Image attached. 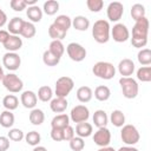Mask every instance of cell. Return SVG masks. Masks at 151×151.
<instances>
[{"instance_id":"obj_1","label":"cell","mask_w":151,"mask_h":151,"mask_svg":"<svg viewBox=\"0 0 151 151\" xmlns=\"http://www.w3.org/2000/svg\"><path fill=\"white\" fill-rule=\"evenodd\" d=\"M149 27H150V22L146 17L142 18L138 21H134V25L132 27V38H131V44L133 47L142 50V47L146 46Z\"/></svg>"},{"instance_id":"obj_2","label":"cell","mask_w":151,"mask_h":151,"mask_svg":"<svg viewBox=\"0 0 151 151\" xmlns=\"http://www.w3.org/2000/svg\"><path fill=\"white\" fill-rule=\"evenodd\" d=\"M111 27L107 20L99 19L92 26V37L98 44H106L110 40Z\"/></svg>"},{"instance_id":"obj_3","label":"cell","mask_w":151,"mask_h":151,"mask_svg":"<svg viewBox=\"0 0 151 151\" xmlns=\"http://www.w3.org/2000/svg\"><path fill=\"white\" fill-rule=\"evenodd\" d=\"M92 72L96 77L100 79L110 80L116 76V67L109 61H98L93 65Z\"/></svg>"},{"instance_id":"obj_4","label":"cell","mask_w":151,"mask_h":151,"mask_svg":"<svg viewBox=\"0 0 151 151\" xmlns=\"http://www.w3.org/2000/svg\"><path fill=\"white\" fill-rule=\"evenodd\" d=\"M119 85L122 87L123 96L126 99H133L138 96L139 92V86L138 83L131 78V77H122L119 79Z\"/></svg>"},{"instance_id":"obj_5","label":"cell","mask_w":151,"mask_h":151,"mask_svg":"<svg viewBox=\"0 0 151 151\" xmlns=\"http://www.w3.org/2000/svg\"><path fill=\"white\" fill-rule=\"evenodd\" d=\"M120 138H122V140H123V143L125 145L133 146L139 142L140 134H139V132H138V130H137V127L134 125L125 124L124 126H122Z\"/></svg>"},{"instance_id":"obj_6","label":"cell","mask_w":151,"mask_h":151,"mask_svg":"<svg viewBox=\"0 0 151 151\" xmlns=\"http://www.w3.org/2000/svg\"><path fill=\"white\" fill-rule=\"evenodd\" d=\"M73 87H74V81H73L72 78L66 77V76L60 77L55 81V87H54L55 97L66 98L71 93V91L73 90Z\"/></svg>"},{"instance_id":"obj_7","label":"cell","mask_w":151,"mask_h":151,"mask_svg":"<svg viewBox=\"0 0 151 151\" xmlns=\"http://www.w3.org/2000/svg\"><path fill=\"white\" fill-rule=\"evenodd\" d=\"M4 87L9 91L11 93H19L22 91V87H24V83L22 80L15 74V73H8V74H5L4 79L1 80Z\"/></svg>"},{"instance_id":"obj_8","label":"cell","mask_w":151,"mask_h":151,"mask_svg":"<svg viewBox=\"0 0 151 151\" xmlns=\"http://www.w3.org/2000/svg\"><path fill=\"white\" fill-rule=\"evenodd\" d=\"M66 52H67V55L70 57V59L76 63H80L86 58L85 47L78 42H70L66 46Z\"/></svg>"},{"instance_id":"obj_9","label":"cell","mask_w":151,"mask_h":151,"mask_svg":"<svg viewBox=\"0 0 151 151\" xmlns=\"http://www.w3.org/2000/svg\"><path fill=\"white\" fill-rule=\"evenodd\" d=\"M110 35L113 38V40L116 42H125L130 39V31L126 27V25H124L122 22H117L111 28Z\"/></svg>"},{"instance_id":"obj_10","label":"cell","mask_w":151,"mask_h":151,"mask_svg":"<svg viewBox=\"0 0 151 151\" xmlns=\"http://www.w3.org/2000/svg\"><path fill=\"white\" fill-rule=\"evenodd\" d=\"M68 117H70V120L77 124L87 122V119L90 118V110L85 105H76L74 107H72Z\"/></svg>"},{"instance_id":"obj_11","label":"cell","mask_w":151,"mask_h":151,"mask_svg":"<svg viewBox=\"0 0 151 151\" xmlns=\"http://www.w3.org/2000/svg\"><path fill=\"white\" fill-rule=\"evenodd\" d=\"M124 14V6L122 2L119 1H113V2H110L109 6H107V9H106V15H107V19L112 22H118L122 17Z\"/></svg>"},{"instance_id":"obj_12","label":"cell","mask_w":151,"mask_h":151,"mask_svg":"<svg viewBox=\"0 0 151 151\" xmlns=\"http://www.w3.org/2000/svg\"><path fill=\"white\" fill-rule=\"evenodd\" d=\"M2 65L8 71H17L21 65V58L17 52H6L2 57Z\"/></svg>"},{"instance_id":"obj_13","label":"cell","mask_w":151,"mask_h":151,"mask_svg":"<svg viewBox=\"0 0 151 151\" xmlns=\"http://www.w3.org/2000/svg\"><path fill=\"white\" fill-rule=\"evenodd\" d=\"M93 142L99 147L109 146L111 142V132L107 127H99L93 134Z\"/></svg>"},{"instance_id":"obj_14","label":"cell","mask_w":151,"mask_h":151,"mask_svg":"<svg viewBox=\"0 0 151 151\" xmlns=\"http://www.w3.org/2000/svg\"><path fill=\"white\" fill-rule=\"evenodd\" d=\"M20 101L24 107L26 109H35L37 106V103H38V97H37V93H34L33 91L31 90H27V91H24L20 96Z\"/></svg>"},{"instance_id":"obj_15","label":"cell","mask_w":151,"mask_h":151,"mask_svg":"<svg viewBox=\"0 0 151 151\" xmlns=\"http://www.w3.org/2000/svg\"><path fill=\"white\" fill-rule=\"evenodd\" d=\"M134 70H136L134 63L131 59H129V58L122 59L119 61V64H118V72L120 73L122 77H130V76H132Z\"/></svg>"},{"instance_id":"obj_16","label":"cell","mask_w":151,"mask_h":151,"mask_svg":"<svg viewBox=\"0 0 151 151\" xmlns=\"http://www.w3.org/2000/svg\"><path fill=\"white\" fill-rule=\"evenodd\" d=\"M22 47V39L19 38V35L11 34L7 41L4 44V48L7 52H17Z\"/></svg>"},{"instance_id":"obj_17","label":"cell","mask_w":151,"mask_h":151,"mask_svg":"<svg viewBox=\"0 0 151 151\" xmlns=\"http://www.w3.org/2000/svg\"><path fill=\"white\" fill-rule=\"evenodd\" d=\"M25 20L22 18H19V17H14L9 20V22L7 24V31L9 34H13V35H20V32H21V28H22V25H24Z\"/></svg>"},{"instance_id":"obj_18","label":"cell","mask_w":151,"mask_h":151,"mask_svg":"<svg viewBox=\"0 0 151 151\" xmlns=\"http://www.w3.org/2000/svg\"><path fill=\"white\" fill-rule=\"evenodd\" d=\"M67 99L66 98H59V97H55V98H52V100L50 101V109L54 112V113H63L66 111L67 109Z\"/></svg>"},{"instance_id":"obj_19","label":"cell","mask_w":151,"mask_h":151,"mask_svg":"<svg viewBox=\"0 0 151 151\" xmlns=\"http://www.w3.org/2000/svg\"><path fill=\"white\" fill-rule=\"evenodd\" d=\"M70 125V117L66 113H59L53 117L51 120V127L52 129H61L64 130L66 126Z\"/></svg>"},{"instance_id":"obj_20","label":"cell","mask_w":151,"mask_h":151,"mask_svg":"<svg viewBox=\"0 0 151 151\" xmlns=\"http://www.w3.org/2000/svg\"><path fill=\"white\" fill-rule=\"evenodd\" d=\"M93 132V126L92 124L87 123V122H83V123H78L76 126V134L80 138H87L92 134Z\"/></svg>"},{"instance_id":"obj_21","label":"cell","mask_w":151,"mask_h":151,"mask_svg":"<svg viewBox=\"0 0 151 151\" xmlns=\"http://www.w3.org/2000/svg\"><path fill=\"white\" fill-rule=\"evenodd\" d=\"M42 9L38 6V5H34V6H29L26 11V15L28 18V20L31 22H39L41 19H42Z\"/></svg>"},{"instance_id":"obj_22","label":"cell","mask_w":151,"mask_h":151,"mask_svg":"<svg viewBox=\"0 0 151 151\" xmlns=\"http://www.w3.org/2000/svg\"><path fill=\"white\" fill-rule=\"evenodd\" d=\"M76 96L80 103H88L93 97V91L90 86H80L77 90Z\"/></svg>"},{"instance_id":"obj_23","label":"cell","mask_w":151,"mask_h":151,"mask_svg":"<svg viewBox=\"0 0 151 151\" xmlns=\"http://www.w3.org/2000/svg\"><path fill=\"white\" fill-rule=\"evenodd\" d=\"M93 124L99 129V127H106L107 123H109V117L106 114V112L104 110H97L93 113Z\"/></svg>"},{"instance_id":"obj_24","label":"cell","mask_w":151,"mask_h":151,"mask_svg":"<svg viewBox=\"0 0 151 151\" xmlns=\"http://www.w3.org/2000/svg\"><path fill=\"white\" fill-rule=\"evenodd\" d=\"M72 26L74 29L84 32L90 27V20L84 15H77L72 19Z\"/></svg>"},{"instance_id":"obj_25","label":"cell","mask_w":151,"mask_h":151,"mask_svg":"<svg viewBox=\"0 0 151 151\" xmlns=\"http://www.w3.org/2000/svg\"><path fill=\"white\" fill-rule=\"evenodd\" d=\"M66 31L63 29L61 27H59L58 25L55 24H51L50 27H48V35L50 38H52V40H63L65 37H66Z\"/></svg>"},{"instance_id":"obj_26","label":"cell","mask_w":151,"mask_h":151,"mask_svg":"<svg viewBox=\"0 0 151 151\" xmlns=\"http://www.w3.org/2000/svg\"><path fill=\"white\" fill-rule=\"evenodd\" d=\"M14 122H15V117L12 113V111L5 110L4 112L0 113V125L2 127L9 129V127H12L14 125Z\"/></svg>"},{"instance_id":"obj_27","label":"cell","mask_w":151,"mask_h":151,"mask_svg":"<svg viewBox=\"0 0 151 151\" xmlns=\"http://www.w3.org/2000/svg\"><path fill=\"white\" fill-rule=\"evenodd\" d=\"M111 97V90L105 85H99L94 90V98L99 101H106Z\"/></svg>"},{"instance_id":"obj_28","label":"cell","mask_w":151,"mask_h":151,"mask_svg":"<svg viewBox=\"0 0 151 151\" xmlns=\"http://www.w3.org/2000/svg\"><path fill=\"white\" fill-rule=\"evenodd\" d=\"M110 122L116 127H122L125 125V114L120 110H113L110 116Z\"/></svg>"},{"instance_id":"obj_29","label":"cell","mask_w":151,"mask_h":151,"mask_svg":"<svg viewBox=\"0 0 151 151\" xmlns=\"http://www.w3.org/2000/svg\"><path fill=\"white\" fill-rule=\"evenodd\" d=\"M29 122L33 124V125H41L45 120V113L42 110L40 109H32L31 112H29Z\"/></svg>"},{"instance_id":"obj_30","label":"cell","mask_w":151,"mask_h":151,"mask_svg":"<svg viewBox=\"0 0 151 151\" xmlns=\"http://www.w3.org/2000/svg\"><path fill=\"white\" fill-rule=\"evenodd\" d=\"M2 105H4V107L6 110L13 111V110L18 109V106H19V99L14 94H7L2 99Z\"/></svg>"},{"instance_id":"obj_31","label":"cell","mask_w":151,"mask_h":151,"mask_svg":"<svg viewBox=\"0 0 151 151\" xmlns=\"http://www.w3.org/2000/svg\"><path fill=\"white\" fill-rule=\"evenodd\" d=\"M48 51H50L52 54H54L55 57L61 58L63 54L65 53V46H64V44H63L60 40H52V41L50 42Z\"/></svg>"},{"instance_id":"obj_32","label":"cell","mask_w":151,"mask_h":151,"mask_svg":"<svg viewBox=\"0 0 151 151\" xmlns=\"http://www.w3.org/2000/svg\"><path fill=\"white\" fill-rule=\"evenodd\" d=\"M37 97H38L39 100H41L44 103L51 101L52 100V97H53V91H52V88L50 86L44 85V86L39 87L38 93H37Z\"/></svg>"},{"instance_id":"obj_33","label":"cell","mask_w":151,"mask_h":151,"mask_svg":"<svg viewBox=\"0 0 151 151\" xmlns=\"http://www.w3.org/2000/svg\"><path fill=\"white\" fill-rule=\"evenodd\" d=\"M35 33H37V28H35L34 24L31 22V21H25L24 25H22L20 35L24 37V38L31 39V38H33V37L35 35Z\"/></svg>"},{"instance_id":"obj_34","label":"cell","mask_w":151,"mask_h":151,"mask_svg":"<svg viewBox=\"0 0 151 151\" xmlns=\"http://www.w3.org/2000/svg\"><path fill=\"white\" fill-rule=\"evenodd\" d=\"M59 11V2L57 0H47L44 2L42 13L47 15H54Z\"/></svg>"},{"instance_id":"obj_35","label":"cell","mask_w":151,"mask_h":151,"mask_svg":"<svg viewBox=\"0 0 151 151\" xmlns=\"http://www.w3.org/2000/svg\"><path fill=\"white\" fill-rule=\"evenodd\" d=\"M53 24L58 25L59 27H61L63 29H65V31L67 32L68 28L72 26V19H71L68 15H66V14H60V15H58V17L54 19Z\"/></svg>"},{"instance_id":"obj_36","label":"cell","mask_w":151,"mask_h":151,"mask_svg":"<svg viewBox=\"0 0 151 151\" xmlns=\"http://www.w3.org/2000/svg\"><path fill=\"white\" fill-rule=\"evenodd\" d=\"M130 13H131L132 19L134 21H138V20H140L142 18L145 17V7L142 4H134V5H132Z\"/></svg>"},{"instance_id":"obj_37","label":"cell","mask_w":151,"mask_h":151,"mask_svg":"<svg viewBox=\"0 0 151 151\" xmlns=\"http://www.w3.org/2000/svg\"><path fill=\"white\" fill-rule=\"evenodd\" d=\"M138 63L143 66H149L151 64V51L149 48H142L139 50L137 54Z\"/></svg>"},{"instance_id":"obj_38","label":"cell","mask_w":151,"mask_h":151,"mask_svg":"<svg viewBox=\"0 0 151 151\" xmlns=\"http://www.w3.org/2000/svg\"><path fill=\"white\" fill-rule=\"evenodd\" d=\"M137 79L143 83L151 81V66H142L137 70Z\"/></svg>"},{"instance_id":"obj_39","label":"cell","mask_w":151,"mask_h":151,"mask_svg":"<svg viewBox=\"0 0 151 151\" xmlns=\"http://www.w3.org/2000/svg\"><path fill=\"white\" fill-rule=\"evenodd\" d=\"M24 139L26 140V143L28 145H31V146H38L39 143H40V140H41V136L37 131H29V132H27L25 134V138Z\"/></svg>"},{"instance_id":"obj_40","label":"cell","mask_w":151,"mask_h":151,"mask_svg":"<svg viewBox=\"0 0 151 151\" xmlns=\"http://www.w3.org/2000/svg\"><path fill=\"white\" fill-rule=\"evenodd\" d=\"M42 61L46 66H57L60 61V58L55 57L54 54H52L48 50H46L44 53H42Z\"/></svg>"},{"instance_id":"obj_41","label":"cell","mask_w":151,"mask_h":151,"mask_svg":"<svg viewBox=\"0 0 151 151\" xmlns=\"http://www.w3.org/2000/svg\"><path fill=\"white\" fill-rule=\"evenodd\" d=\"M85 147V142H84V138H80V137H73L71 140H70V149L72 151H83Z\"/></svg>"},{"instance_id":"obj_42","label":"cell","mask_w":151,"mask_h":151,"mask_svg":"<svg viewBox=\"0 0 151 151\" xmlns=\"http://www.w3.org/2000/svg\"><path fill=\"white\" fill-rule=\"evenodd\" d=\"M86 6L91 12L98 13L103 9L104 7V1L103 0H87L86 1Z\"/></svg>"},{"instance_id":"obj_43","label":"cell","mask_w":151,"mask_h":151,"mask_svg":"<svg viewBox=\"0 0 151 151\" xmlns=\"http://www.w3.org/2000/svg\"><path fill=\"white\" fill-rule=\"evenodd\" d=\"M8 139L9 140H13V142H20L25 138V133L22 132V130L20 129H11L8 134H7Z\"/></svg>"},{"instance_id":"obj_44","label":"cell","mask_w":151,"mask_h":151,"mask_svg":"<svg viewBox=\"0 0 151 151\" xmlns=\"http://www.w3.org/2000/svg\"><path fill=\"white\" fill-rule=\"evenodd\" d=\"M9 6L15 12H21V11L26 9V7H27L25 0H11L9 1Z\"/></svg>"},{"instance_id":"obj_45","label":"cell","mask_w":151,"mask_h":151,"mask_svg":"<svg viewBox=\"0 0 151 151\" xmlns=\"http://www.w3.org/2000/svg\"><path fill=\"white\" fill-rule=\"evenodd\" d=\"M51 138L54 142L64 140V130H61V129H52L51 130Z\"/></svg>"},{"instance_id":"obj_46","label":"cell","mask_w":151,"mask_h":151,"mask_svg":"<svg viewBox=\"0 0 151 151\" xmlns=\"http://www.w3.org/2000/svg\"><path fill=\"white\" fill-rule=\"evenodd\" d=\"M73 137H74V129H73L71 125L66 126V127L64 129V140L70 142Z\"/></svg>"},{"instance_id":"obj_47","label":"cell","mask_w":151,"mask_h":151,"mask_svg":"<svg viewBox=\"0 0 151 151\" xmlns=\"http://www.w3.org/2000/svg\"><path fill=\"white\" fill-rule=\"evenodd\" d=\"M9 149V139L8 137L0 136V151H7Z\"/></svg>"},{"instance_id":"obj_48","label":"cell","mask_w":151,"mask_h":151,"mask_svg":"<svg viewBox=\"0 0 151 151\" xmlns=\"http://www.w3.org/2000/svg\"><path fill=\"white\" fill-rule=\"evenodd\" d=\"M9 33H8V31H6V29H0V42L4 45L6 41H7V39L9 38Z\"/></svg>"},{"instance_id":"obj_49","label":"cell","mask_w":151,"mask_h":151,"mask_svg":"<svg viewBox=\"0 0 151 151\" xmlns=\"http://www.w3.org/2000/svg\"><path fill=\"white\" fill-rule=\"evenodd\" d=\"M6 22H7V15H6V13H5L2 9H0V28H1Z\"/></svg>"},{"instance_id":"obj_50","label":"cell","mask_w":151,"mask_h":151,"mask_svg":"<svg viewBox=\"0 0 151 151\" xmlns=\"http://www.w3.org/2000/svg\"><path fill=\"white\" fill-rule=\"evenodd\" d=\"M118 151H139L137 147L134 146H129V145H125V146H122L118 149Z\"/></svg>"},{"instance_id":"obj_51","label":"cell","mask_w":151,"mask_h":151,"mask_svg":"<svg viewBox=\"0 0 151 151\" xmlns=\"http://www.w3.org/2000/svg\"><path fill=\"white\" fill-rule=\"evenodd\" d=\"M97 151H116L113 147H111V146H104V147H100V149H98Z\"/></svg>"},{"instance_id":"obj_52","label":"cell","mask_w":151,"mask_h":151,"mask_svg":"<svg viewBox=\"0 0 151 151\" xmlns=\"http://www.w3.org/2000/svg\"><path fill=\"white\" fill-rule=\"evenodd\" d=\"M33 151H47V149H46L45 146H40V145H38V146H34Z\"/></svg>"},{"instance_id":"obj_53","label":"cell","mask_w":151,"mask_h":151,"mask_svg":"<svg viewBox=\"0 0 151 151\" xmlns=\"http://www.w3.org/2000/svg\"><path fill=\"white\" fill-rule=\"evenodd\" d=\"M26 1V5L29 7V6H34L37 5V0H25Z\"/></svg>"},{"instance_id":"obj_54","label":"cell","mask_w":151,"mask_h":151,"mask_svg":"<svg viewBox=\"0 0 151 151\" xmlns=\"http://www.w3.org/2000/svg\"><path fill=\"white\" fill-rule=\"evenodd\" d=\"M4 77H5V73H4V70H2V66L0 65V81L4 79Z\"/></svg>"},{"instance_id":"obj_55","label":"cell","mask_w":151,"mask_h":151,"mask_svg":"<svg viewBox=\"0 0 151 151\" xmlns=\"http://www.w3.org/2000/svg\"><path fill=\"white\" fill-rule=\"evenodd\" d=\"M0 9H1V8H0Z\"/></svg>"}]
</instances>
